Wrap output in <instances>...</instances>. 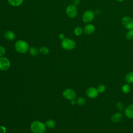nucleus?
Instances as JSON below:
<instances>
[{
    "label": "nucleus",
    "instance_id": "obj_1",
    "mask_svg": "<svg viewBox=\"0 0 133 133\" xmlns=\"http://www.w3.org/2000/svg\"><path fill=\"white\" fill-rule=\"evenodd\" d=\"M46 127V125L42 122L35 121L31 123L30 128L33 133H44Z\"/></svg>",
    "mask_w": 133,
    "mask_h": 133
},
{
    "label": "nucleus",
    "instance_id": "obj_2",
    "mask_svg": "<svg viewBox=\"0 0 133 133\" xmlns=\"http://www.w3.org/2000/svg\"><path fill=\"white\" fill-rule=\"evenodd\" d=\"M15 48L18 52L20 54H25L29 50V45L24 40L19 39L16 42Z\"/></svg>",
    "mask_w": 133,
    "mask_h": 133
},
{
    "label": "nucleus",
    "instance_id": "obj_3",
    "mask_svg": "<svg viewBox=\"0 0 133 133\" xmlns=\"http://www.w3.org/2000/svg\"><path fill=\"white\" fill-rule=\"evenodd\" d=\"M61 47L66 50H71L76 47V42L69 38H65L61 41Z\"/></svg>",
    "mask_w": 133,
    "mask_h": 133
},
{
    "label": "nucleus",
    "instance_id": "obj_4",
    "mask_svg": "<svg viewBox=\"0 0 133 133\" xmlns=\"http://www.w3.org/2000/svg\"><path fill=\"white\" fill-rule=\"evenodd\" d=\"M95 17V14L94 11L91 10H86L82 15V21L87 24L90 23L92 22Z\"/></svg>",
    "mask_w": 133,
    "mask_h": 133
},
{
    "label": "nucleus",
    "instance_id": "obj_5",
    "mask_svg": "<svg viewBox=\"0 0 133 133\" xmlns=\"http://www.w3.org/2000/svg\"><path fill=\"white\" fill-rule=\"evenodd\" d=\"M121 23L123 27L127 30L133 29V18L131 17H123L121 20Z\"/></svg>",
    "mask_w": 133,
    "mask_h": 133
},
{
    "label": "nucleus",
    "instance_id": "obj_6",
    "mask_svg": "<svg viewBox=\"0 0 133 133\" xmlns=\"http://www.w3.org/2000/svg\"><path fill=\"white\" fill-rule=\"evenodd\" d=\"M66 14L70 18H74L76 17L78 13L77 7L73 4L68 5L65 9Z\"/></svg>",
    "mask_w": 133,
    "mask_h": 133
},
{
    "label": "nucleus",
    "instance_id": "obj_7",
    "mask_svg": "<svg viewBox=\"0 0 133 133\" xmlns=\"http://www.w3.org/2000/svg\"><path fill=\"white\" fill-rule=\"evenodd\" d=\"M10 66V62L9 59L6 57H0V70L6 71Z\"/></svg>",
    "mask_w": 133,
    "mask_h": 133
},
{
    "label": "nucleus",
    "instance_id": "obj_8",
    "mask_svg": "<svg viewBox=\"0 0 133 133\" xmlns=\"http://www.w3.org/2000/svg\"><path fill=\"white\" fill-rule=\"evenodd\" d=\"M63 96L66 99L72 100L76 97V93L74 90L71 88L65 89L63 91Z\"/></svg>",
    "mask_w": 133,
    "mask_h": 133
},
{
    "label": "nucleus",
    "instance_id": "obj_9",
    "mask_svg": "<svg viewBox=\"0 0 133 133\" xmlns=\"http://www.w3.org/2000/svg\"><path fill=\"white\" fill-rule=\"evenodd\" d=\"M86 94L87 97H88L89 98L94 99L98 96L99 92L97 88L93 87H91L87 89L86 91Z\"/></svg>",
    "mask_w": 133,
    "mask_h": 133
},
{
    "label": "nucleus",
    "instance_id": "obj_10",
    "mask_svg": "<svg viewBox=\"0 0 133 133\" xmlns=\"http://www.w3.org/2000/svg\"><path fill=\"white\" fill-rule=\"evenodd\" d=\"M96 30L95 26L91 23H87L83 28L84 33L86 35H91L93 34Z\"/></svg>",
    "mask_w": 133,
    "mask_h": 133
},
{
    "label": "nucleus",
    "instance_id": "obj_11",
    "mask_svg": "<svg viewBox=\"0 0 133 133\" xmlns=\"http://www.w3.org/2000/svg\"><path fill=\"white\" fill-rule=\"evenodd\" d=\"M123 118V115L120 112H116L114 113L111 117V121L114 123H119L122 121Z\"/></svg>",
    "mask_w": 133,
    "mask_h": 133
},
{
    "label": "nucleus",
    "instance_id": "obj_12",
    "mask_svg": "<svg viewBox=\"0 0 133 133\" xmlns=\"http://www.w3.org/2000/svg\"><path fill=\"white\" fill-rule=\"evenodd\" d=\"M125 114L128 118H133V104L127 107L124 111Z\"/></svg>",
    "mask_w": 133,
    "mask_h": 133
},
{
    "label": "nucleus",
    "instance_id": "obj_13",
    "mask_svg": "<svg viewBox=\"0 0 133 133\" xmlns=\"http://www.w3.org/2000/svg\"><path fill=\"white\" fill-rule=\"evenodd\" d=\"M4 37L5 38L9 41H12L13 40L15 39V37H16V35L15 34V33L10 30H8L6 31V32H5L4 33Z\"/></svg>",
    "mask_w": 133,
    "mask_h": 133
},
{
    "label": "nucleus",
    "instance_id": "obj_14",
    "mask_svg": "<svg viewBox=\"0 0 133 133\" xmlns=\"http://www.w3.org/2000/svg\"><path fill=\"white\" fill-rule=\"evenodd\" d=\"M7 1L11 6L14 7L19 6L23 2V0H7Z\"/></svg>",
    "mask_w": 133,
    "mask_h": 133
},
{
    "label": "nucleus",
    "instance_id": "obj_15",
    "mask_svg": "<svg viewBox=\"0 0 133 133\" xmlns=\"http://www.w3.org/2000/svg\"><path fill=\"white\" fill-rule=\"evenodd\" d=\"M125 81L129 84H133V72H131L127 73L125 76Z\"/></svg>",
    "mask_w": 133,
    "mask_h": 133
},
{
    "label": "nucleus",
    "instance_id": "obj_16",
    "mask_svg": "<svg viewBox=\"0 0 133 133\" xmlns=\"http://www.w3.org/2000/svg\"><path fill=\"white\" fill-rule=\"evenodd\" d=\"M29 54L33 57L37 56L39 53V50H38L37 48L34 47H30L29 49Z\"/></svg>",
    "mask_w": 133,
    "mask_h": 133
},
{
    "label": "nucleus",
    "instance_id": "obj_17",
    "mask_svg": "<svg viewBox=\"0 0 133 133\" xmlns=\"http://www.w3.org/2000/svg\"><path fill=\"white\" fill-rule=\"evenodd\" d=\"M83 29L81 26H77L74 29V33L76 36H81L83 34Z\"/></svg>",
    "mask_w": 133,
    "mask_h": 133
},
{
    "label": "nucleus",
    "instance_id": "obj_18",
    "mask_svg": "<svg viewBox=\"0 0 133 133\" xmlns=\"http://www.w3.org/2000/svg\"><path fill=\"white\" fill-rule=\"evenodd\" d=\"M46 126L49 128H53L56 126V122L52 119H49L46 122Z\"/></svg>",
    "mask_w": 133,
    "mask_h": 133
},
{
    "label": "nucleus",
    "instance_id": "obj_19",
    "mask_svg": "<svg viewBox=\"0 0 133 133\" xmlns=\"http://www.w3.org/2000/svg\"><path fill=\"white\" fill-rule=\"evenodd\" d=\"M125 37L128 41L133 39V29L128 30L125 35Z\"/></svg>",
    "mask_w": 133,
    "mask_h": 133
},
{
    "label": "nucleus",
    "instance_id": "obj_20",
    "mask_svg": "<svg viewBox=\"0 0 133 133\" xmlns=\"http://www.w3.org/2000/svg\"><path fill=\"white\" fill-rule=\"evenodd\" d=\"M49 49L45 46L42 47L39 49V52L43 55H46L49 53Z\"/></svg>",
    "mask_w": 133,
    "mask_h": 133
},
{
    "label": "nucleus",
    "instance_id": "obj_21",
    "mask_svg": "<svg viewBox=\"0 0 133 133\" xmlns=\"http://www.w3.org/2000/svg\"><path fill=\"white\" fill-rule=\"evenodd\" d=\"M131 89L130 86L128 84H124L122 87V90L124 94H128L130 92Z\"/></svg>",
    "mask_w": 133,
    "mask_h": 133
},
{
    "label": "nucleus",
    "instance_id": "obj_22",
    "mask_svg": "<svg viewBox=\"0 0 133 133\" xmlns=\"http://www.w3.org/2000/svg\"><path fill=\"white\" fill-rule=\"evenodd\" d=\"M76 102L78 105L82 106V105H84L85 104V103H86V100H85V99L84 98L80 97L77 98Z\"/></svg>",
    "mask_w": 133,
    "mask_h": 133
},
{
    "label": "nucleus",
    "instance_id": "obj_23",
    "mask_svg": "<svg viewBox=\"0 0 133 133\" xmlns=\"http://www.w3.org/2000/svg\"><path fill=\"white\" fill-rule=\"evenodd\" d=\"M116 109H117L118 111H123V110H124V104H123L122 102H117V103H116Z\"/></svg>",
    "mask_w": 133,
    "mask_h": 133
},
{
    "label": "nucleus",
    "instance_id": "obj_24",
    "mask_svg": "<svg viewBox=\"0 0 133 133\" xmlns=\"http://www.w3.org/2000/svg\"><path fill=\"white\" fill-rule=\"evenodd\" d=\"M97 89V90H98L99 93H102L104 91H105V90L106 89V88H105V86L104 85L101 84V85H99Z\"/></svg>",
    "mask_w": 133,
    "mask_h": 133
},
{
    "label": "nucleus",
    "instance_id": "obj_25",
    "mask_svg": "<svg viewBox=\"0 0 133 133\" xmlns=\"http://www.w3.org/2000/svg\"><path fill=\"white\" fill-rule=\"evenodd\" d=\"M5 52H6L5 48L3 46L0 45V57H3L5 54Z\"/></svg>",
    "mask_w": 133,
    "mask_h": 133
},
{
    "label": "nucleus",
    "instance_id": "obj_26",
    "mask_svg": "<svg viewBox=\"0 0 133 133\" xmlns=\"http://www.w3.org/2000/svg\"><path fill=\"white\" fill-rule=\"evenodd\" d=\"M6 129L4 126H0V133H6Z\"/></svg>",
    "mask_w": 133,
    "mask_h": 133
},
{
    "label": "nucleus",
    "instance_id": "obj_27",
    "mask_svg": "<svg viewBox=\"0 0 133 133\" xmlns=\"http://www.w3.org/2000/svg\"><path fill=\"white\" fill-rule=\"evenodd\" d=\"M81 3V0H73V4L76 6H78Z\"/></svg>",
    "mask_w": 133,
    "mask_h": 133
},
{
    "label": "nucleus",
    "instance_id": "obj_28",
    "mask_svg": "<svg viewBox=\"0 0 133 133\" xmlns=\"http://www.w3.org/2000/svg\"><path fill=\"white\" fill-rule=\"evenodd\" d=\"M58 37L60 39H61V41L63 40V39H64L65 37V35L63 34V33H60L58 35Z\"/></svg>",
    "mask_w": 133,
    "mask_h": 133
},
{
    "label": "nucleus",
    "instance_id": "obj_29",
    "mask_svg": "<svg viewBox=\"0 0 133 133\" xmlns=\"http://www.w3.org/2000/svg\"><path fill=\"white\" fill-rule=\"evenodd\" d=\"M94 12L95 14V15H99L101 14V10L99 9H97L94 11Z\"/></svg>",
    "mask_w": 133,
    "mask_h": 133
},
{
    "label": "nucleus",
    "instance_id": "obj_30",
    "mask_svg": "<svg viewBox=\"0 0 133 133\" xmlns=\"http://www.w3.org/2000/svg\"><path fill=\"white\" fill-rule=\"evenodd\" d=\"M71 104H72V105H75V103H76V102H75V101L74 100V99H73V100H71Z\"/></svg>",
    "mask_w": 133,
    "mask_h": 133
},
{
    "label": "nucleus",
    "instance_id": "obj_31",
    "mask_svg": "<svg viewBox=\"0 0 133 133\" xmlns=\"http://www.w3.org/2000/svg\"><path fill=\"white\" fill-rule=\"evenodd\" d=\"M115 1H117V2H124L125 0H115Z\"/></svg>",
    "mask_w": 133,
    "mask_h": 133
},
{
    "label": "nucleus",
    "instance_id": "obj_32",
    "mask_svg": "<svg viewBox=\"0 0 133 133\" xmlns=\"http://www.w3.org/2000/svg\"><path fill=\"white\" fill-rule=\"evenodd\" d=\"M105 1H108V0H105Z\"/></svg>",
    "mask_w": 133,
    "mask_h": 133
}]
</instances>
